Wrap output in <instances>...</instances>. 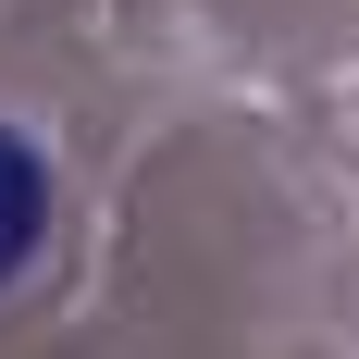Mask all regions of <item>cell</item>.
Wrapping results in <instances>:
<instances>
[{
	"label": "cell",
	"mask_w": 359,
	"mask_h": 359,
	"mask_svg": "<svg viewBox=\"0 0 359 359\" xmlns=\"http://www.w3.org/2000/svg\"><path fill=\"white\" fill-rule=\"evenodd\" d=\"M37 236H50V161L0 124V285L37 260Z\"/></svg>",
	"instance_id": "obj_1"
}]
</instances>
